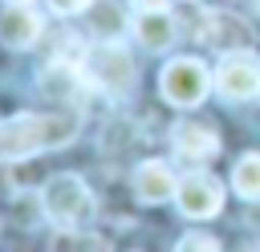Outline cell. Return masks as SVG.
I'll return each mask as SVG.
<instances>
[{
  "label": "cell",
  "mask_w": 260,
  "mask_h": 252,
  "mask_svg": "<svg viewBox=\"0 0 260 252\" xmlns=\"http://www.w3.org/2000/svg\"><path fill=\"white\" fill-rule=\"evenodd\" d=\"M175 203L187 219H211L219 207H223V183L207 171H191L179 179L175 187Z\"/></svg>",
  "instance_id": "6"
},
{
  "label": "cell",
  "mask_w": 260,
  "mask_h": 252,
  "mask_svg": "<svg viewBox=\"0 0 260 252\" xmlns=\"http://www.w3.org/2000/svg\"><path fill=\"white\" fill-rule=\"evenodd\" d=\"M85 81H89V77H85V69L77 65V57H73V61L53 57V61L45 65V73H41V93H45L49 102H77V93H81Z\"/></svg>",
  "instance_id": "9"
},
{
  "label": "cell",
  "mask_w": 260,
  "mask_h": 252,
  "mask_svg": "<svg viewBox=\"0 0 260 252\" xmlns=\"http://www.w3.org/2000/svg\"><path fill=\"white\" fill-rule=\"evenodd\" d=\"M215 85V77L207 73V65L203 61H195V57H175L167 69H162V77H158V89H162V98L171 102V106H179V110H187V106H199L203 98H207V89Z\"/></svg>",
  "instance_id": "4"
},
{
  "label": "cell",
  "mask_w": 260,
  "mask_h": 252,
  "mask_svg": "<svg viewBox=\"0 0 260 252\" xmlns=\"http://www.w3.org/2000/svg\"><path fill=\"white\" fill-rule=\"evenodd\" d=\"M134 37L142 41V49L162 53V49L175 45L179 28H175V16H171L162 4H146V8H138V16H134Z\"/></svg>",
  "instance_id": "8"
},
{
  "label": "cell",
  "mask_w": 260,
  "mask_h": 252,
  "mask_svg": "<svg viewBox=\"0 0 260 252\" xmlns=\"http://www.w3.org/2000/svg\"><path fill=\"white\" fill-rule=\"evenodd\" d=\"M89 28H93L98 41H118V37L126 33V12H122V4H114V0H93V4H89Z\"/></svg>",
  "instance_id": "13"
},
{
  "label": "cell",
  "mask_w": 260,
  "mask_h": 252,
  "mask_svg": "<svg viewBox=\"0 0 260 252\" xmlns=\"http://www.w3.org/2000/svg\"><path fill=\"white\" fill-rule=\"evenodd\" d=\"M175 248H179V252H191V248H207V252H215L219 240H211V236H183Z\"/></svg>",
  "instance_id": "16"
},
{
  "label": "cell",
  "mask_w": 260,
  "mask_h": 252,
  "mask_svg": "<svg viewBox=\"0 0 260 252\" xmlns=\"http://www.w3.org/2000/svg\"><path fill=\"white\" fill-rule=\"evenodd\" d=\"M199 37H203L211 49L232 53V49H248V45H252V24H248L244 16H236V12L215 8V12H207V16H203Z\"/></svg>",
  "instance_id": "7"
},
{
  "label": "cell",
  "mask_w": 260,
  "mask_h": 252,
  "mask_svg": "<svg viewBox=\"0 0 260 252\" xmlns=\"http://www.w3.org/2000/svg\"><path fill=\"white\" fill-rule=\"evenodd\" d=\"M215 89L228 102H252L260 93V57H252L248 49L223 53V61L215 69Z\"/></svg>",
  "instance_id": "5"
},
{
  "label": "cell",
  "mask_w": 260,
  "mask_h": 252,
  "mask_svg": "<svg viewBox=\"0 0 260 252\" xmlns=\"http://www.w3.org/2000/svg\"><path fill=\"white\" fill-rule=\"evenodd\" d=\"M85 77H89V85H98V89H106V93H114V98L130 93L134 81H138L134 61H130V53H126L118 41H102L98 49H89V57H85Z\"/></svg>",
  "instance_id": "3"
},
{
  "label": "cell",
  "mask_w": 260,
  "mask_h": 252,
  "mask_svg": "<svg viewBox=\"0 0 260 252\" xmlns=\"http://www.w3.org/2000/svg\"><path fill=\"white\" fill-rule=\"evenodd\" d=\"M171 142H175V154L187 159V163H195V167L207 163V159H215V150H219L215 130L211 126H199V122H179L171 130Z\"/></svg>",
  "instance_id": "11"
},
{
  "label": "cell",
  "mask_w": 260,
  "mask_h": 252,
  "mask_svg": "<svg viewBox=\"0 0 260 252\" xmlns=\"http://www.w3.org/2000/svg\"><path fill=\"white\" fill-rule=\"evenodd\" d=\"M175 187H179V179L171 175V167L162 159L138 163V171H134V195H138V203H146V207L167 203V199H175Z\"/></svg>",
  "instance_id": "10"
},
{
  "label": "cell",
  "mask_w": 260,
  "mask_h": 252,
  "mask_svg": "<svg viewBox=\"0 0 260 252\" xmlns=\"http://www.w3.org/2000/svg\"><path fill=\"white\" fill-rule=\"evenodd\" d=\"M53 4V12H65V16H73V12H85L93 0H49Z\"/></svg>",
  "instance_id": "17"
},
{
  "label": "cell",
  "mask_w": 260,
  "mask_h": 252,
  "mask_svg": "<svg viewBox=\"0 0 260 252\" xmlns=\"http://www.w3.org/2000/svg\"><path fill=\"white\" fill-rule=\"evenodd\" d=\"M53 248H106L102 236H57Z\"/></svg>",
  "instance_id": "15"
},
{
  "label": "cell",
  "mask_w": 260,
  "mask_h": 252,
  "mask_svg": "<svg viewBox=\"0 0 260 252\" xmlns=\"http://www.w3.org/2000/svg\"><path fill=\"white\" fill-rule=\"evenodd\" d=\"M0 37H4L12 49H28V45H37V37H41V16H37L24 0H8V8H4V16H0Z\"/></svg>",
  "instance_id": "12"
},
{
  "label": "cell",
  "mask_w": 260,
  "mask_h": 252,
  "mask_svg": "<svg viewBox=\"0 0 260 252\" xmlns=\"http://www.w3.org/2000/svg\"><path fill=\"white\" fill-rule=\"evenodd\" d=\"M81 118L69 114H16L0 122V159H32L41 150H57L77 134Z\"/></svg>",
  "instance_id": "1"
},
{
  "label": "cell",
  "mask_w": 260,
  "mask_h": 252,
  "mask_svg": "<svg viewBox=\"0 0 260 252\" xmlns=\"http://www.w3.org/2000/svg\"><path fill=\"white\" fill-rule=\"evenodd\" d=\"M41 207L57 228L73 232L93 219V191L85 187L81 175H49L41 187Z\"/></svg>",
  "instance_id": "2"
},
{
  "label": "cell",
  "mask_w": 260,
  "mask_h": 252,
  "mask_svg": "<svg viewBox=\"0 0 260 252\" xmlns=\"http://www.w3.org/2000/svg\"><path fill=\"white\" fill-rule=\"evenodd\" d=\"M232 191L248 203H260V154H244L232 171Z\"/></svg>",
  "instance_id": "14"
}]
</instances>
